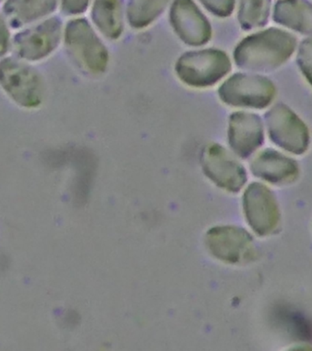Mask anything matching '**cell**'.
Wrapping results in <instances>:
<instances>
[{
  "mask_svg": "<svg viewBox=\"0 0 312 351\" xmlns=\"http://www.w3.org/2000/svg\"><path fill=\"white\" fill-rule=\"evenodd\" d=\"M297 47V38L276 27L243 38L235 48V65L242 70L267 73L283 65Z\"/></svg>",
  "mask_w": 312,
  "mask_h": 351,
  "instance_id": "cell-1",
  "label": "cell"
},
{
  "mask_svg": "<svg viewBox=\"0 0 312 351\" xmlns=\"http://www.w3.org/2000/svg\"><path fill=\"white\" fill-rule=\"evenodd\" d=\"M63 35L66 51L81 70L90 74L106 71L108 49L86 19H71L66 24Z\"/></svg>",
  "mask_w": 312,
  "mask_h": 351,
  "instance_id": "cell-2",
  "label": "cell"
},
{
  "mask_svg": "<svg viewBox=\"0 0 312 351\" xmlns=\"http://www.w3.org/2000/svg\"><path fill=\"white\" fill-rule=\"evenodd\" d=\"M60 8L66 15H79L89 7L90 0H60Z\"/></svg>",
  "mask_w": 312,
  "mask_h": 351,
  "instance_id": "cell-21",
  "label": "cell"
},
{
  "mask_svg": "<svg viewBox=\"0 0 312 351\" xmlns=\"http://www.w3.org/2000/svg\"><path fill=\"white\" fill-rule=\"evenodd\" d=\"M273 19L282 26L312 35V4L306 0H279L274 8Z\"/></svg>",
  "mask_w": 312,
  "mask_h": 351,
  "instance_id": "cell-15",
  "label": "cell"
},
{
  "mask_svg": "<svg viewBox=\"0 0 312 351\" xmlns=\"http://www.w3.org/2000/svg\"><path fill=\"white\" fill-rule=\"evenodd\" d=\"M268 136L282 149L295 155L308 150L309 133L303 121L284 104H276L265 114Z\"/></svg>",
  "mask_w": 312,
  "mask_h": 351,
  "instance_id": "cell-7",
  "label": "cell"
},
{
  "mask_svg": "<svg viewBox=\"0 0 312 351\" xmlns=\"http://www.w3.org/2000/svg\"><path fill=\"white\" fill-rule=\"evenodd\" d=\"M250 170L255 177L274 185L295 182L300 176V167L294 159L273 149H265L251 161Z\"/></svg>",
  "mask_w": 312,
  "mask_h": 351,
  "instance_id": "cell-12",
  "label": "cell"
},
{
  "mask_svg": "<svg viewBox=\"0 0 312 351\" xmlns=\"http://www.w3.org/2000/svg\"><path fill=\"white\" fill-rule=\"evenodd\" d=\"M90 16L99 32L108 40H118L122 36L123 0H94Z\"/></svg>",
  "mask_w": 312,
  "mask_h": 351,
  "instance_id": "cell-16",
  "label": "cell"
},
{
  "mask_svg": "<svg viewBox=\"0 0 312 351\" xmlns=\"http://www.w3.org/2000/svg\"><path fill=\"white\" fill-rule=\"evenodd\" d=\"M208 11L219 18L231 15L235 8V0H199Z\"/></svg>",
  "mask_w": 312,
  "mask_h": 351,
  "instance_id": "cell-20",
  "label": "cell"
},
{
  "mask_svg": "<svg viewBox=\"0 0 312 351\" xmlns=\"http://www.w3.org/2000/svg\"><path fill=\"white\" fill-rule=\"evenodd\" d=\"M229 144L241 158H246L264 143V128L259 115L254 112H233L229 122Z\"/></svg>",
  "mask_w": 312,
  "mask_h": 351,
  "instance_id": "cell-11",
  "label": "cell"
},
{
  "mask_svg": "<svg viewBox=\"0 0 312 351\" xmlns=\"http://www.w3.org/2000/svg\"><path fill=\"white\" fill-rule=\"evenodd\" d=\"M57 4L59 0H5L2 14L8 26L19 29L51 15Z\"/></svg>",
  "mask_w": 312,
  "mask_h": 351,
  "instance_id": "cell-14",
  "label": "cell"
},
{
  "mask_svg": "<svg viewBox=\"0 0 312 351\" xmlns=\"http://www.w3.org/2000/svg\"><path fill=\"white\" fill-rule=\"evenodd\" d=\"M10 44V32L8 27L7 21L0 12V57L7 53Z\"/></svg>",
  "mask_w": 312,
  "mask_h": 351,
  "instance_id": "cell-22",
  "label": "cell"
},
{
  "mask_svg": "<svg viewBox=\"0 0 312 351\" xmlns=\"http://www.w3.org/2000/svg\"><path fill=\"white\" fill-rule=\"evenodd\" d=\"M169 19L175 34L186 45L203 46L212 37L209 21L193 0H174Z\"/></svg>",
  "mask_w": 312,
  "mask_h": 351,
  "instance_id": "cell-10",
  "label": "cell"
},
{
  "mask_svg": "<svg viewBox=\"0 0 312 351\" xmlns=\"http://www.w3.org/2000/svg\"><path fill=\"white\" fill-rule=\"evenodd\" d=\"M0 1H2V0H0Z\"/></svg>",
  "mask_w": 312,
  "mask_h": 351,
  "instance_id": "cell-23",
  "label": "cell"
},
{
  "mask_svg": "<svg viewBox=\"0 0 312 351\" xmlns=\"http://www.w3.org/2000/svg\"><path fill=\"white\" fill-rule=\"evenodd\" d=\"M271 0H239L237 19L241 27L250 30L267 24Z\"/></svg>",
  "mask_w": 312,
  "mask_h": 351,
  "instance_id": "cell-18",
  "label": "cell"
},
{
  "mask_svg": "<svg viewBox=\"0 0 312 351\" xmlns=\"http://www.w3.org/2000/svg\"><path fill=\"white\" fill-rule=\"evenodd\" d=\"M231 62L226 52L218 49L190 51L181 55L174 71L180 81L188 86H213L231 71Z\"/></svg>",
  "mask_w": 312,
  "mask_h": 351,
  "instance_id": "cell-3",
  "label": "cell"
},
{
  "mask_svg": "<svg viewBox=\"0 0 312 351\" xmlns=\"http://www.w3.org/2000/svg\"><path fill=\"white\" fill-rule=\"evenodd\" d=\"M0 86L14 103L27 109L40 106L45 95L40 74L18 58L0 60Z\"/></svg>",
  "mask_w": 312,
  "mask_h": 351,
  "instance_id": "cell-4",
  "label": "cell"
},
{
  "mask_svg": "<svg viewBox=\"0 0 312 351\" xmlns=\"http://www.w3.org/2000/svg\"><path fill=\"white\" fill-rule=\"evenodd\" d=\"M62 37V19L51 16L16 33L11 43L16 58L27 62H38L57 48Z\"/></svg>",
  "mask_w": 312,
  "mask_h": 351,
  "instance_id": "cell-6",
  "label": "cell"
},
{
  "mask_svg": "<svg viewBox=\"0 0 312 351\" xmlns=\"http://www.w3.org/2000/svg\"><path fill=\"white\" fill-rule=\"evenodd\" d=\"M201 165L211 180L229 191H239L248 180L245 167L223 145L216 143L202 150Z\"/></svg>",
  "mask_w": 312,
  "mask_h": 351,
  "instance_id": "cell-9",
  "label": "cell"
},
{
  "mask_svg": "<svg viewBox=\"0 0 312 351\" xmlns=\"http://www.w3.org/2000/svg\"><path fill=\"white\" fill-rule=\"evenodd\" d=\"M170 0H129L127 21L133 29H144L160 16Z\"/></svg>",
  "mask_w": 312,
  "mask_h": 351,
  "instance_id": "cell-17",
  "label": "cell"
},
{
  "mask_svg": "<svg viewBox=\"0 0 312 351\" xmlns=\"http://www.w3.org/2000/svg\"><path fill=\"white\" fill-rule=\"evenodd\" d=\"M297 62L301 73L312 86V38H306L300 43Z\"/></svg>",
  "mask_w": 312,
  "mask_h": 351,
  "instance_id": "cell-19",
  "label": "cell"
},
{
  "mask_svg": "<svg viewBox=\"0 0 312 351\" xmlns=\"http://www.w3.org/2000/svg\"><path fill=\"white\" fill-rule=\"evenodd\" d=\"M216 243L213 252H218L220 259L232 263L248 262L255 255L253 239L245 230L237 227L219 228L213 230Z\"/></svg>",
  "mask_w": 312,
  "mask_h": 351,
  "instance_id": "cell-13",
  "label": "cell"
},
{
  "mask_svg": "<svg viewBox=\"0 0 312 351\" xmlns=\"http://www.w3.org/2000/svg\"><path fill=\"white\" fill-rule=\"evenodd\" d=\"M275 95L273 82L259 74H233L218 89L219 98L224 104L240 108H265Z\"/></svg>",
  "mask_w": 312,
  "mask_h": 351,
  "instance_id": "cell-5",
  "label": "cell"
},
{
  "mask_svg": "<svg viewBox=\"0 0 312 351\" xmlns=\"http://www.w3.org/2000/svg\"><path fill=\"white\" fill-rule=\"evenodd\" d=\"M244 213L249 226L257 235L274 234L281 225V210L275 194L268 186L254 182L243 196Z\"/></svg>",
  "mask_w": 312,
  "mask_h": 351,
  "instance_id": "cell-8",
  "label": "cell"
}]
</instances>
